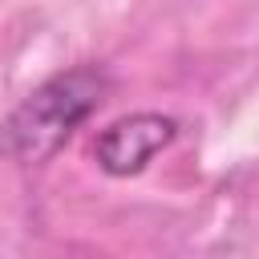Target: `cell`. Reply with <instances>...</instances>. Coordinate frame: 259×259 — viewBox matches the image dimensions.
<instances>
[{
  "mask_svg": "<svg viewBox=\"0 0 259 259\" xmlns=\"http://www.w3.org/2000/svg\"><path fill=\"white\" fill-rule=\"evenodd\" d=\"M105 89L109 81L93 65H77V69L49 77L8 113V125H4L8 154L24 166L49 162L73 138V130L105 101Z\"/></svg>",
  "mask_w": 259,
  "mask_h": 259,
  "instance_id": "cell-1",
  "label": "cell"
},
{
  "mask_svg": "<svg viewBox=\"0 0 259 259\" xmlns=\"http://www.w3.org/2000/svg\"><path fill=\"white\" fill-rule=\"evenodd\" d=\"M174 134H178V121L166 113H130L101 130V138L93 142V158L105 174L130 178L146 170L150 158L174 142Z\"/></svg>",
  "mask_w": 259,
  "mask_h": 259,
  "instance_id": "cell-2",
  "label": "cell"
}]
</instances>
